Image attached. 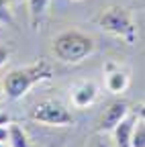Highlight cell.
I'll use <instances>...</instances> for the list:
<instances>
[{
  "label": "cell",
  "mask_w": 145,
  "mask_h": 147,
  "mask_svg": "<svg viewBox=\"0 0 145 147\" xmlns=\"http://www.w3.org/2000/svg\"><path fill=\"white\" fill-rule=\"evenodd\" d=\"M51 78H53V69H51V65L45 59H39V61H35L31 65H25V67H14L2 80L4 96L8 100H19L35 84L47 82Z\"/></svg>",
  "instance_id": "6da1fadb"
},
{
  "label": "cell",
  "mask_w": 145,
  "mask_h": 147,
  "mask_svg": "<svg viewBox=\"0 0 145 147\" xmlns=\"http://www.w3.org/2000/svg\"><path fill=\"white\" fill-rule=\"evenodd\" d=\"M96 51V43L92 37L82 31H63L51 41V53L61 63H80Z\"/></svg>",
  "instance_id": "7a4b0ae2"
},
{
  "label": "cell",
  "mask_w": 145,
  "mask_h": 147,
  "mask_svg": "<svg viewBox=\"0 0 145 147\" xmlns=\"http://www.w3.org/2000/svg\"><path fill=\"white\" fill-rule=\"evenodd\" d=\"M96 25L104 33L113 35L115 39H119L127 45H133L139 37V31H137V25L133 21L131 12L125 6H119V4L102 8L100 14L96 16Z\"/></svg>",
  "instance_id": "3957f363"
},
{
  "label": "cell",
  "mask_w": 145,
  "mask_h": 147,
  "mask_svg": "<svg viewBox=\"0 0 145 147\" xmlns=\"http://www.w3.org/2000/svg\"><path fill=\"white\" fill-rule=\"evenodd\" d=\"M31 119L41 123V125H47V127H71L76 123L74 115L57 100H43V102H39L33 108Z\"/></svg>",
  "instance_id": "277c9868"
},
{
  "label": "cell",
  "mask_w": 145,
  "mask_h": 147,
  "mask_svg": "<svg viewBox=\"0 0 145 147\" xmlns=\"http://www.w3.org/2000/svg\"><path fill=\"white\" fill-rule=\"evenodd\" d=\"M102 71H104V88L111 92V94H123V92L129 88V82H131L129 69H125L115 59H108L104 63Z\"/></svg>",
  "instance_id": "5b68a950"
},
{
  "label": "cell",
  "mask_w": 145,
  "mask_h": 147,
  "mask_svg": "<svg viewBox=\"0 0 145 147\" xmlns=\"http://www.w3.org/2000/svg\"><path fill=\"white\" fill-rule=\"evenodd\" d=\"M131 113V106L127 100H115L111 102L106 108H104V113L100 115L98 119V127H96V131L102 135V133H113L115 131V127Z\"/></svg>",
  "instance_id": "8992f818"
},
{
  "label": "cell",
  "mask_w": 145,
  "mask_h": 147,
  "mask_svg": "<svg viewBox=\"0 0 145 147\" xmlns=\"http://www.w3.org/2000/svg\"><path fill=\"white\" fill-rule=\"evenodd\" d=\"M98 98V86L90 80H84V82H78L69 92V100L76 108H88L92 106Z\"/></svg>",
  "instance_id": "52a82bcc"
},
{
  "label": "cell",
  "mask_w": 145,
  "mask_h": 147,
  "mask_svg": "<svg viewBox=\"0 0 145 147\" xmlns=\"http://www.w3.org/2000/svg\"><path fill=\"white\" fill-rule=\"evenodd\" d=\"M135 125H137V115H127L113 131L115 137V147H131L133 141V131H135Z\"/></svg>",
  "instance_id": "ba28073f"
},
{
  "label": "cell",
  "mask_w": 145,
  "mask_h": 147,
  "mask_svg": "<svg viewBox=\"0 0 145 147\" xmlns=\"http://www.w3.org/2000/svg\"><path fill=\"white\" fill-rule=\"evenodd\" d=\"M27 6H29V21H31V27L35 31H39L45 16H47V10H49V0H27Z\"/></svg>",
  "instance_id": "9c48e42d"
},
{
  "label": "cell",
  "mask_w": 145,
  "mask_h": 147,
  "mask_svg": "<svg viewBox=\"0 0 145 147\" xmlns=\"http://www.w3.org/2000/svg\"><path fill=\"white\" fill-rule=\"evenodd\" d=\"M8 147H31L29 137L21 125H14V123L8 125Z\"/></svg>",
  "instance_id": "30bf717a"
},
{
  "label": "cell",
  "mask_w": 145,
  "mask_h": 147,
  "mask_svg": "<svg viewBox=\"0 0 145 147\" xmlns=\"http://www.w3.org/2000/svg\"><path fill=\"white\" fill-rule=\"evenodd\" d=\"M131 147H145V121H141V119H137Z\"/></svg>",
  "instance_id": "8fae6325"
},
{
  "label": "cell",
  "mask_w": 145,
  "mask_h": 147,
  "mask_svg": "<svg viewBox=\"0 0 145 147\" xmlns=\"http://www.w3.org/2000/svg\"><path fill=\"white\" fill-rule=\"evenodd\" d=\"M8 57H10V49L4 47V45H0V67L8 61Z\"/></svg>",
  "instance_id": "7c38bea8"
},
{
  "label": "cell",
  "mask_w": 145,
  "mask_h": 147,
  "mask_svg": "<svg viewBox=\"0 0 145 147\" xmlns=\"http://www.w3.org/2000/svg\"><path fill=\"white\" fill-rule=\"evenodd\" d=\"M0 21H10V14H8V8H6L4 0H0Z\"/></svg>",
  "instance_id": "4fadbf2b"
},
{
  "label": "cell",
  "mask_w": 145,
  "mask_h": 147,
  "mask_svg": "<svg viewBox=\"0 0 145 147\" xmlns=\"http://www.w3.org/2000/svg\"><path fill=\"white\" fill-rule=\"evenodd\" d=\"M135 115H137V119L145 121V102H141V104L135 106Z\"/></svg>",
  "instance_id": "5bb4252c"
},
{
  "label": "cell",
  "mask_w": 145,
  "mask_h": 147,
  "mask_svg": "<svg viewBox=\"0 0 145 147\" xmlns=\"http://www.w3.org/2000/svg\"><path fill=\"white\" fill-rule=\"evenodd\" d=\"M8 125H10V117H8V113L0 110V127H8Z\"/></svg>",
  "instance_id": "9a60e30c"
},
{
  "label": "cell",
  "mask_w": 145,
  "mask_h": 147,
  "mask_svg": "<svg viewBox=\"0 0 145 147\" xmlns=\"http://www.w3.org/2000/svg\"><path fill=\"white\" fill-rule=\"evenodd\" d=\"M90 147H108V145H106V141L102 137H94L92 143H90Z\"/></svg>",
  "instance_id": "2e32d148"
},
{
  "label": "cell",
  "mask_w": 145,
  "mask_h": 147,
  "mask_svg": "<svg viewBox=\"0 0 145 147\" xmlns=\"http://www.w3.org/2000/svg\"><path fill=\"white\" fill-rule=\"evenodd\" d=\"M0 141L2 143L8 141V127H0Z\"/></svg>",
  "instance_id": "e0dca14e"
},
{
  "label": "cell",
  "mask_w": 145,
  "mask_h": 147,
  "mask_svg": "<svg viewBox=\"0 0 145 147\" xmlns=\"http://www.w3.org/2000/svg\"><path fill=\"white\" fill-rule=\"evenodd\" d=\"M2 96H4V88H2V86H0V98H2Z\"/></svg>",
  "instance_id": "ac0fdd59"
},
{
  "label": "cell",
  "mask_w": 145,
  "mask_h": 147,
  "mask_svg": "<svg viewBox=\"0 0 145 147\" xmlns=\"http://www.w3.org/2000/svg\"><path fill=\"white\" fill-rule=\"evenodd\" d=\"M0 147H6V145H4V143H2V141H0Z\"/></svg>",
  "instance_id": "d6986e66"
},
{
  "label": "cell",
  "mask_w": 145,
  "mask_h": 147,
  "mask_svg": "<svg viewBox=\"0 0 145 147\" xmlns=\"http://www.w3.org/2000/svg\"><path fill=\"white\" fill-rule=\"evenodd\" d=\"M78 2H80V0H78Z\"/></svg>",
  "instance_id": "ffe728a7"
}]
</instances>
